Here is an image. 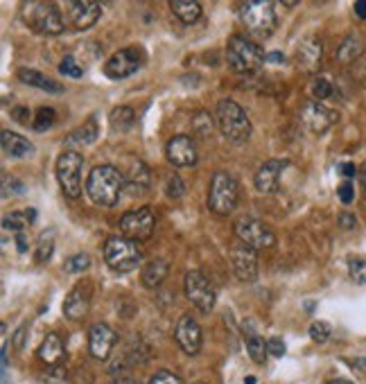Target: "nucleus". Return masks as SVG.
Masks as SVG:
<instances>
[{
  "instance_id": "f257e3e1",
  "label": "nucleus",
  "mask_w": 366,
  "mask_h": 384,
  "mask_svg": "<svg viewBox=\"0 0 366 384\" xmlns=\"http://www.w3.org/2000/svg\"><path fill=\"white\" fill-rule=\"evenodd\" d=\"M125 188H127L125 175L113 165H97L91 170V175L87 179V194L97 206H106V208L116 206Z\"/></svg>"
},
{
  "instance_id": "f03ea898",
  "label": "nucleus",
  "mask_w": 366,
  "mask_h": 384,
  "mask_svg": "<svg viewBox=\"0 0 366 384\" xmlns=\"http://www.w3.org/2000/svg\"><path fill=\"white\" fill-rule=\"evenodd\" d=\"M240 18L253 36L258 39H270L274 34L278 21H276V5L270 0H249L240 5Z\"/></svg>"
},
{
  "instance_id": "7ed1b4c3",
  "label": "nucleus",
  "mask_w": 366,
  "mask_h": 384,
  "mask_svg": "<svg viewBox=\"0 0 366 384\" xmlns=\"http://www.w3.org/2000/svg\"><path fill=\"white\" fill-rule=\"evenodd\" d=\"M226 59L235 72L247 75V72L260 70V66L267 61V55L258 43L247 39V36H231L226 45Z\"/></svg>"
},
{
  "instance_id": "20e7f679",
  "label": "nucleus",
  "mask_w": 366,
  "mask_h": 384,
  "mask_svg": "<svg viewBox=\"0 0 366 384\" xmlns=\"http://www.w3.org/2000/svg\"><path fill=\"white\" fill-rule=\"evenodd\" d=\"M217 125L231 143H247L251 136V120L244 109L233 100H222L217 104Z\"/></svg>"
},
{
  "instance_id": "39448f33",
  "label": "nucleus",
  "mask_w": 366,
  "mask_h": 384,
  "mask_svg": "<svg viewBox=\"0 0 366 384\" xmlns=\"http://www.w3.org/2000/svg\"><path fill=\"white\" fill-rule=\"evenodd\" d=\"M104 263L109 269L118 271V274H127V271L136 269L143 260V253L136 246V242H131L127 238H111L104 244Z\"/></svg>"
},
{
  "instance_id": "423d86ee",
  "label": "nucleus",
  "mask_w": 366,
  "mask_h": 384,
  "mask_svg": "<svg viewBox=\"0 0 366 384\" xmlns=\"http://www.w3.org/2000/svg\"><path fill=\"white\" fill-rule=\"evenodd\" d=\"M28 7V26L41 36H57L64 32L66 23L55 3H30Z\"/></svg>"
},
{
  "instance_id": "0eeeda50",
  "label": "nucleus",
  "mask_w": 366,
  "mask_h": 384,
  "mask_svg": "<svg viewBox=\"0 0 366 384\" xmlns=\"http://www.w3.org/2000/svg\"><path fill=\"white\" fill-rule=\"evenodd\" d=\"M238 181L226 175V172H217L211 181V192H209V208L215 215H228L233 213L238 206Z\"/></svg>"
},
{
  "instance_id": "6e6552de",
  "label": "nucleus",
  "mask_w": 366,
  "mask_h": 384,
  "mask_svg": "<svg viewBox=\"0 0 366 384\" xmlns=\"http://www.w3.org/2000/svg\"><path fill=\"white\" fill-rule=\"evenodd\" d=\"M82 165H84V158L72 150L64 152L57 158V179H59L61 190H64L70 199H77L82 194Z\"/></svg>"
},
{
  "instance_id": "1a4fd4ad",
  "label": "nucleus",
  "mask_w": 366,
  "mask_h": 384,
  "mask_svg": "<svg viewBox=\"0 0 366 384\" xmlns=\"http://www.w3.org/2000/svg\"><path fill=\"white\" fill-rule=\"evenodd\" d=\"M143 64H145V53L140 48H125V50H118L104 64V75L109 79H125L131 77L136 70H140Z\"/></svg>"
},
{
  "instance_id": "9d476101",
  "label": "nucleus",
  "mask_w": 366,
  "mask_h": 384,
  "mask_svg": "<svg viewBox=\"0 0 366 384\" xmlns=\"http://www.w3.org/2000/svg\"><path fill=\"white\" fill-rule=\"evenodd\" d=\"M120 231L131 242L150 240L154 233L152 208H138V210H129V213H125L120 217Z\"/></svg>"
},
{
  "instance_id": "9b49d317",
  "label": "nucleus",
  "mask_w": 366,
  "mask_h": 384,
  "mask_svg": "<svg viewBox=\"0 0 366 384\" xmlns=\"http://www.w3.org/2000/svg\"><path fill=\"white\" fill-rule=\"evenodd\" d=\"M188 301L199 309V312H211L215 307V290L211 280L206 278L201 271H188L186 282H183Z\"/></svg>"
},
{
  "instance_id": "f8f14e48",
  "label": "nucleus",
  "mask_w": 366,
  "mask_h": 384,
  "mask_svg": "<svg viewBox=\"0 0 366 384\" xmlns=\"http://www.w3.org/2000/svg\"><path fill=\"white\" fill-rule=\"evenodd\" d=\"M235 233L240 242L253 246V249H270V246H274L276 238L270 226H265L260 219L255 217H242L238 219L235 224Z\"/></svg>"
},
{
  "instance_id": "ddd939ff",
  "label": "nucleus",
  "mask_w": 366,
  "mask_h": 384,
  "mask_svg": "<svg viewBox=\"0 0 366 384\" xmlns=\"http://www.w3.org/2000/svg\"><path fill=\"white\" fill-rule=\"evenodd\" d=\"M231 260H233V269L235 276L244 282H253L258 278V253H255L253 246L238 242L231 249Z\"/></svg>"
},
{
  "instance_id": "4468645a",
  "label": "nucleus",
  "mask_w": 366,
  "mask_h": 384,
  "mask_svg": "<svg viewBox=\"0 0 366 384\" xmlns=\"http://www.w3.org/2000/svg\"><path fill=\"white\" fill-rule=\"evenodd\" d=\"M93 299V282L91 280H82L77 282L75 287L70 290V294L66 296L64 301V314L70 321H77L84 314L89 312V305Z\"/></svg>"
},
{
  "instance_id": "2eb2a0df",
  "label": "nucleus",
  "mask_w": 366,
  "mask_h": 384,
  "mask_svg": "<svg viewBox=\"0 0 366 384\" xmlns=\"http://www.w3.org/2000/svg\"><path fill=\"white\" fill-rule=\"evenodd\" d=\"M174 339L186 355H197L201 351V328L190 314H183L177 324Z\"/></svg>"
},
{
  "instance_id": "dca6fc26",
  "label": "nucleus",
  "mask_w": 366,
  "mask_h": 384,
  "mask_svg": "<svg viewBox=\"0 0 366 384\" xmlns=\"http://www.w3.org/2000/svg\"><path fill=\"white\" fill-rule=\"evenodd\" d=\"M301 120L312 133H326L335 122V114L331 109H326L321 102H305L301 109Z\"/></svg>"
},
{
  "instance_id": "f3484780",
  "label": "nucleus",
  "mask_w": 366,
  "mask_h": 384,
  "mask_svg": "<svg viewBox=\"0 0 366 384\" xmlns=\"http://www.w3.org/2000/svg\"><path fill=\"white\" fill-rule=\"evenodd\" d=\"M167 158L174 168H192L197 163V147L190 136H174L167 143Z\"/></svg>"
},
{
  "instance_id": "a211bd4d",
  "label": "nucleus",
  "mask_w": 366,
  "mask_h": 384,
  "mask_svg": "<svg viewBox=\"0 0 366 384\" xmlns=\"http://www.w3.org/2000/svg\"><path fill=\"white\" fill-rule=\"evenodd\" d=\"M118 341V334L113 328H109L106 324H95L89 330V349L95 359H106L109 353L113 351V346Z\"/></svg>"
},
{
  "instance_id": "6ab92c4d",
  "label": "nucleus",
  "mask_w": 366,
  "mask_h": 384,
  "mask_svg": "<svg viewBox=\"0 0 366 384\" xmlns=\"http://www.w3.org/2000/svg\"><path fill=\"white\" fill-rule=\"evenodd\" d=\"M68 18L75 30H89L100 18V5L93 0H79V3H68Z\"/></svg>"
},
{
  "instance_id": "aec40b11",
  "label": "nucleus",
  "mask_w": 366,
  "mask_h": 384,
  "mask_svg": "<svg viewBox=\"0 0 366 384\" xmlns=\"http://www.w3.org/2000/svg\"><path fill=\"white\" fill-rule=\"evenodd\" d=\"M285 168H287V160L285 158L267 160V163L258 170V175H255V188H258L260 192H276Z\"/></svg>"
},
{
  "instance_id": "412c9836",
  "label": "nucleus",
  "mask_w": 366,
  "mask_h": 384,
  "mask_svg": "<svg viewBox=\"0 0 366 384\" xmlns=\"http://www.w3.org/2000/svg\"><path fill=\"white\" fill-rule=\"evenodd\" d=\"M296 59H299V66L305 72H316V68L321 66V59H323V45H321V41L314 39V36L303 39L301 45H299Z\"/></svg>"
},
{
  "instance_id": "4be33fe9",
  "label": "nucleus",
  "mask_w": 366,
  "mask_h": 384,
  "mask_svg": "<svg viewBox=\"0 0 366 384\" xmlns=\"http://www.w3.org/2000/svg\"><path fill=\"white\" fill-rule=\"evenodd\" d=\"M122 175H125V183L131 192H143L150 188V170L140 158H129L127 170Z\"/></svg>"
},
{
  "instance_id": "5701e85b",
  "label": "nucleus",
  "mask_w": 366,
  "mask_h": 384,
  "mask_svg": "<svg viewBox=\"0 0 366 384\" xmlns=\"http://www.w3.org/2000/svg\"><path fill=\"white\" fill-rule=\"evenodd\" d=\"M36 355H39V359L43 364H48V366H55V364H59L61 359H64V355H66V346H64V341H61V337L57 332H50V334H45V339L41 341V346H39V351H36Z\"/></svg>"
},
{
  "instance_id": "b1692460",
  "label": "nucleus",
  "mask_w": 366,
  "mask_h": 384,
  "mask_svg": "<svg viewBox=\"0 0 366 384\" xmlns=\"http://www.w3.org/2000/svg\"><path fill=\"white\" fill-rule=\"evenodd\" d=\"M18 79L23 84L32 86V89H41V91H48V93H52V95H59L61 91H64V86H61L59 82L45 77L43 72L34 70V68H21L18 70Z\"/></svg>"
},
{
  "instance_id": "393cba45",
  "label": "nucleus",
  "mask_w": 366,
  "mask_h": 384,
  "mask_svg": "<svg viewBox=\"0 0 366 384\" xmlns=\"http://www.w3.org/2000/svg\"><path fill=\"white\" fill-rule=\"evenodd\" d=\"M0 141H3V150L7 156L11 158H23V156H28L32 152V145L30 141L26 138V136H21L16 131H3L0 133Z\"/></svg>"
},
{
  "instance_id": "a878e982",
  "label": "nucleus",
  "mask_w": 366,
  "mask_h": 384,
  "mask_svg": "<svg viewBox=\"0 0 366 384\" xmlns=\"http://www.w3.org/2000/svg\"><path fill=\"white\" fill-rule=\"evenodd\" d=\"M167 274H170V265L165 263V260L156 258V260H150V263L143 267L140 280H143L145 287L154 290V287H158V285H161L167 278Z\"/></svg>"
},
{
  "instance_id": "bb28decb",
  "label": "nucleus",
  "mask_w": 366,
  "mask_h": 384,
  "mask_svg": "<svg viewBox=\"0 0 366 384\" xmlns=\"http://www.w3.org/2000/svg\"><path fill=\"white\" fill-rule=\"evenodd\" d=\"M364 53V39L360 34H348L341 45L337 48V59L341 64H353V61H357Z\"/></svg>"
},
{
  "instance_id": "cd10ccee",
  "label": "nucleus",
  "mask_w": 366,
  "mask_h": 384,
  "mask_svg": "<svg viewBox=\"0 0 366 384\" xmlns=\"http://www.w3.org/2000/svg\"><path fill=\"white\" fill-rule=\"evenodd\" d=\"M170 9H172V14L183 26H192V23H197L201 16V5L194 3V0H172Z\"/></svg>"
},
{
  "instance_id": "c85d7f7f",
  "label": "nucleus",
  "mask_w": 366,
  "mask_h": 384,
  "mask_svg": "<svg viewBox=\"0 0 366 384\" xmlns=\"http://www.w3.org/2000/svg\"><path fill=\"white\" fill-rule=\"evenodd\" d=\"M97 133H100V131H97L95 118H89L87 122H84V127L70 131L64 138V143L66 145H93L97 141Z\"/></svg>"
},
{
  "instance_id": "c756f323",
  "label": "nucleus",
  "mask_w": 366,
  "mask_h": 384,
  "mask_svg": "<svg viewBox=\"0 0 366 384\" xmlns=\"http://www.w3.org/2000/svg\"><path fill=\"white\" fill-rule=\"evenodd\" d=\"M247 353L255 364H262L267 357V341L262 337H258L253 330H249V334H247Z\"/></svg>"
},
{
  "instance_id": "7c9ffc66",
  "label": "nucleus",
  "mask_w": 366,
  "mask_h": 384,
  "mask_svg": "<svg viewBox=\"0 0 366 384\" xmlns=\"http://www.w3.org/2000/svg\"><path fill=\"white\" fill-rule=\"evenodd\" d=\"M133 120H136V114H133L131 106H118L111 111V125L118 131H129Z\"/></svg>"
},
{
  "instance_id": "2f4dec72",
  "label": "nucleus",
  "mask_w": 366,
  "mask_h": 384,
  "mask_svg": "<svg viewBox=\"0 0 366 384\" xmlns=\"http://www.w3.org/2000/svg\"><path fill=\"white\" fill-rule=\"evenodd\" d=\"M55 125H57V114H55V109H50V106L36 109L34 122H32V129H34V131H48V129L55 127Z\"/></svg>"
},
{
  "instance_id": "473e14b6",
  "label": "nucleus",
  "mask_w": 366,
  "mask_h": 384,
  "mask_svg": "<svg viewBox=\"0 0 366 384\" xmlns=\"http://www.w3.org/2000/svg\"><path fill=\"white\" fill-rule=\"evenodd\" d=\"M52 251H55V238H52V233H45L39 240V246H36V253H34L36 263H45V260H50Z\"/></svg>"
},
{
  "instance_id": "72a5a7b5",
  "label": "nucleus",
  "mask_w": 366,
  "mask_h": 384,
  "mask_svg": "<svg viewBox=\"0 0 366 384\" xmlns=\"http://www.w3.org/2000/svg\"><path fill=\"white\" fill-rule=\"evenodd\" d=\"M91 267V258L87 253H77V256H70L64 260V269L68 274H79V271L89 269Z\"/></svg>"
},
{
  "instance_id": "f704fd0d",
  "label": "nucleus",
  "mask_w": 366,
  "mask_h": 384,
  "mask_svg": "<svg viewBox=\"0 0 366 384\" xmlns=\"http://www.w3.org/2000/svg\"><path fill=\"white\" fill-rule=\"evenodd\" d=\"M310 93H312V97H314L316 102L328 100V97L333 95V84L328 82V79H323V77H319V79H314L310 84Z\"/></svg>"
},
{
  "instance_id": "c9c22d12",
  "label": "nucleus",
  "mask_w": 366,
  "mask_h": 384,
  "mask_svg": "<svg viewBox=\"0 0 366 384\" xmlns=\"http://www.w3.org/2000/svg\"><path fill=\"white\" fill-rule=\"evenodd\" d=\"M28 224V219H26V215H21V213H9V215H5V219H3V229L9 233H23V226Z\"/></svg>"
},
{
  "instance_id": "e433bc0d",
  "label": "nucleus",
  "mask_w": 366,
  "mask_h": 384,
  "mask_svg": "<svg viewBox=\"0 0 366 384\" xmlns=\"http://www.w3.org/2000/svg\"><path fill=\"white\" fill-rule=\"evenodd\" d=\"M348 271H350V278L360 282V285H366V260L362 258H353L348 263Z\"/></svg>"
},
{
  "instance_id": "4c0bfd02",
  "label": "nucleus",
  "mask_w": 366,
  "mask_h": 384,
  "mask_svg": "<svg viewBox=\"0 0 366 384\" xmlns=\"http://www.w3.org/2000/svg\"><path fill=\"white\" fill-rule=\"evenodd\" d=\"M192 127H194V131H197L199 136H211L213 133V120H211V116L209 114H197L192 118Z\"/></svg>"
},
{
  "instance_id": "58836bf2",
  "label": "nucleus",
  "mask_w": 366,
  "mask_h": 384,
  "mask_svg": "<svg viewBox=\"0 0 366 384\" xmlns=\"http://www.w3.org/2000/svg\"><path fill=\"white\" fill-rule=\"evenodd\" d=\"M310 337L316 344H326L328 339H331V326L323 324V321H316V324L310 326Z\"/></svg>"
},
{
  "instance_id": "ea45409f",
  "label": "nucleus",
  "mask_w": 366,
  "mask_h": 384,
  "mask_svg": "<svg viewBox=\"0 0 366 384\" xmlns=\"http://www.w3.org/2000/svg\"><path fill=\"white\" fill-rule=\"evenodd\" d=\"M165 192H167V197H172V199H181V197L186 194V185H183L181 177H177V175L170 177L165 183Z\"/></svg>"
},
{
  "instance_id": "a19ab883",
  "label": "nucleus",
  "mask_w": 366,
  "mask_h": 384,
  "mask_svg": "<svg viewBox=\"0 0 366 384\" xmlns=\"http://www.w3.org/2000/svg\"><path fill=\"white\" fill-rule=\"evenodd\" d=\"M59 70L64 72V75H68V77H75V79H79V77L84 75V70H82V66H79L77 61H75V57H66L64 61H61Z\"/></svg>"
},
{
  "instance_id": "79ce46f5",
  "label": "nucleus",
  "mask_w": 366,
  "mask_h": 384,
  "mask_svg": "<svg viewBox=\"0 0 366 384\" xmlns=\"http://www.w3.org/2000/svg\"><path fill=\"white\" fill-rule=\"evenodd\" d=\"M150 384H183L179 375L170 373V371H156V373L150 378Z\"/></svg>"
},
{
  "instance_id": "37998d69",
  "label": "nucleus",
  "mask_w": 366,
  "mask_h": 384,
  "mask_svg": "<svg viewBox=\"0 0 366 384\" xmlns=\"http://www.w3.org/2000/svg\"><path fill=\"white\" fill-rule=\"evenodd\" d=\"M337 197L341 204H350L353 199H355V188H353V181H344L337 188Z\"/></svg>"
},
{
  "instance_id": "c03bdc74",
  "label": "nucleus",
  "mask_w": 366,
  "mask_h": 384,
  "mask_svg": "<svg viewBox=\"0 0 366 384\" xmlns=\"http://www.w3.org/2000/svg\"><path fill=\"white\" fill-rule=\"evenodd\" d=\"M11 118H14L16 122H21V125H32L34 118L30 114V109L28 106H16V109H11Z\"/></svg>"
},
{
  "instance_id": "a18cd8bd",
  "label": "nucleus",
  "mask_w": 366,
  "mask_h": 384,
  "mask_svg": "<svg viewBox=\"0 0 366 384\" xmlns=\"http://www.w3.org/2000/svg\"><path fill=\"white\" fill-rule=\"evenodd\" d=\"M267 355H272V357H283V355H285V344H283V339L274 337V339L267 341Z\"/></svg>"
},
{
  "instance_id": "49530a36",
  "label": "nucleus",
  "mask_w": 366,
  "mask_h": 384,
  "mask_svg": "<svg viewBox=\"0 0 366 384\" xmlns=\"http://www.w3.org/2000/svg\"><path fill=\"white\" fill-rule=\"evenodd\" d=\"M339 226L344 229V231H353V229L357 226L355 215H353V213H341V215H339Z\"/></svg>"
},
{
  "instance_id": "de8ad7c7",
  "label": "nucleus",
  "mask_w": 366,
  "mask_h": 384,
  "mask_svg": "<svg viewBox=\"0 0 366 384\" xmlns=\"http://www.w3.org/2000/svg\"><path fill=\"white\" fill-rule=\"evenodd\" d=\"M9 188H11V192H23V185H21L16 179L5 177V188H3V194H5V197L9 194Z\"/></svg>"
},
{
  "instance_id": "09e8293b",
  "label": "nucleus",
  "mask_w": 366,
  "mask_h": 384,
  "mask_svg": "<svg viewBox=\"0 0 366 384\" xmlns=\"http://www.w3.org/2000/svg\"><path fill=\"white\" fill-rule=\"evenodd\" d=\"M337 172L341 177H344L346 181H350L353 177H355V165H350V163H341L339 168H337Z\"/></svg>"
},
{
  "instance_id": "8fccbe9b",
  "label": "nucleus",
  "mask_w": 366,
  "mask_h": 384,
  "mask_svg": "<svg viewBox=\"0 0 366 384\" xmlns=\"http://www.w3.org/2000/svg\"><path fill=\"white\" fill-rule=\"evenodd\" d=\"M26 332H28V328H26V326H21V328L16 330V334H14V344H16V349H21V346H23V339H26Z\"/></svg>"
},
{
  "instance_id": "3c124183",
  "label": "nucleus",
  "mask_w": 366,
  "mask_h": 384,
  "mask_svg": "<svg viewBox=\"0 0 366 384\" xmlns=\"http://www.w3.org/2000/svg\"><path fill=\"white\" fill-rule=\"evenodd\" d=\"M355 14H357V18L366 21V0H357V3H355Z\"/></svg>"
},
{
  "instance_id": "603ef678",
  "label": "nucleus",
  "mask_w": 366,
  "mask_h": 384,
  "mask_svg": "<svg viewBox=\"0 0 366 384\" xmlns=\"http://www.w3.org/2000/svg\"><path fill=\"white\" fill-rule=\"evenodd\" d=\"M357 77H360V82L366 86V57L360 61V66H357Z\"/></svg>"
},
{
  "instance_id": "864d4df0",
  "label": "nucleus",
  "mask_w": 366,
  "mask_h": 384,
  "mask_svg": "<svg viewBox=\"0 0 366 384\" xmlns=\"http://www.w3.org/2000/svg\"><path fill=\"white\" fill-rule=\"evenodd\" d=\"M267 61H272V64H283L285 55L283 53H270V55H267Z\"/></svg>"
},
{
  "instance_id": "5fc2aeb1",
  "label": "nucleus",
  "mask_w": 366,
  "mask_h": 384,
  "mask_svg": "<svg viewBox=\"0 0 366 384\" xmlns=\"http://www.w3.org/2000/svg\"><path fill=\"white\" fill-rule=\"evenodd\" d=\"M16 244H18V251H28V240H26V233H18V235H16Z\"/></svg>"
},
{
  "instance_id": "6e6d98bb",
  "label": "nucleus",
  "mask_w": 366,
  "mask_h": 384,
  "mask_svg": "<svg viewBox=\"0 0 366 384\" xmlns=\"http://www.w3.org/2000/svg\"><path fill=\"white\" fill-rule=\"evenodd\" d=\"M353 366H355L357 371H362V373H366V357H362V359H355V362H353Z\"/></svg>"
},
{
  "instance_id": "4d7b16f0",
  "label": "nucleus",
  "mask_w": 366,
  "mask_h": 384,
  "mask_svg": "<svg viewBox=\"0 0 366 384\" xmlns=\"http://www.w3.org/2000/svg\"><path fill=\"white\" fill-rule=\"evenodd\" d=\"M360 183H362V192H364V199H366V165L360 172Z\"/></svg>"
},
{
  "instance_id": "13d9d810",
  "label": "nucleus",
  "mask_w": 366,
  "mask_h": 384,
  "mask_svg": "<svg viewBox=\"0 0 366 384\" xmlns=\"http://www.w3.org/2000/svg\"><path fill=\"white\" fill-rule=\"evenodd\" d=\"M26 219H28V224H34V221H36V210L34 208L26 210Z\"/></svg>"
},
{
  "instance_id": "bf43d9fd",
  "label": "nucleus",
  "mask_w": 366,
  "mask_h": 384,
  "mask_svg": "<svg viewBox=\"0 0 366 384\" xmlns=\"http://www.w3.org/2000/svg\"><path fill=\"white\" fill-rule=\"evenodd\" d=\"M111 384H138L136 380H131V378H118L116 382H111Z\"/></svg>"
},
{
  "instance_id": "052dcab7",
  "label": "nucleus",
  "mask_w": 366,
  "mask_h": 384,
  "mask_svg": "<svg viewBox=\"0 0 366 384\" xmlns=\"http://www.w3.org/2000/svg\"><path fill=\"white\" fill-rule=\"evenodd\" d=\"M328 384H353L350 380H346V378H335V380H331Z\"/></svg>"
},
{
  "instance_id": "680f3d73",
  "label": "nucleus",
  "mask_w": 366,
  "mask_h": 384,
  "mask_svg": "<svg viewBox=\"0 0 366 384\" xmlns=\"http://www.w3.org/2000/svg\"><path fill=\"white\" fill-rule=\"evenodd\" d=\"M244 384H255V378L249 375V378H244Z\"/></svg>"
},
{
  "instance_id": "e2e57ef3",
  "label": "nucleus",
  "mask_w": 366,
  "mask_h": 384,
  "mask_svg": "<svg viewBox=\"0 0 366 384\" xmlns=\"http://www.w3.org/2000/svg\"><path fill=\"white\" fill-rule=\"evenodd\" d=\"M194 384H206V382H194Z\"/></svg>"
}]
</instances>
